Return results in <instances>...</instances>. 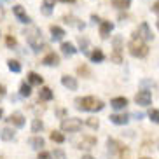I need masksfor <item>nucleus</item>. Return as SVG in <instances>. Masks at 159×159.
Segmentation results:
<instances>
[{"mask_svg": "<svg viewBox=\"0 0 159 159\" xmlns=\"http://www.w3.org/2000/svg\"><path fill=\"white\" fill-rule=\"evenodd\" d=\"M114 30V23L112 21H102L100 23V37L102 39H108V35Z\"/></svg>", "mask_w": 159, "mask_h": 159, "instance_id": "9b49d317", "label": "nucleus"}, {"mask_svg": "<svg viewBox=\"0 0 159 159\" xmlns=\"http://www.w3.org/2000/svg\"><path fill=\"white\" fill-rule=\"evenodd\" d=\"M5 42H7V46H9V47H14L16 46V39L14 37H7V40H5Z\"/></svg>", "mask_w": 159, "mask_h": 159, "instance_id": "e433bc0d", "label": "nucleus"}, {"mask_svg": "<svg viewBox=\"0 0 159 159\" xmlns=\"http://www.w3.org/2000/svg\"><path fill=\"white\" fill-rule=\"evenodd\" d=\"M110 107L116 108V110H124V108L128 107V98H124V96L112 98V100H110Z\"/></svg>", "mask_w": 159, "mask_h": 159, "instance_id": "f8f14e48", "label": "nucleus"}, {"mask_svg": "<svg viewBox=\"0 0 159 159\" xmlns=\"http://www.w3.org/2000/svg\"><path fill=\"white\" fill-rule=\"evenodd\" d=\"M19 94H21V96H23V98H28L30 94H32V84H26V82H23V84H21V88H19Z\"/></svg>", "mask_w": 159, "mask_h": 159, "instance_id": "b1692460", "label": "nucleus"}, {"mask_svg": "<svg viewBox=\"0 0 159 159\" xmlns=\"http://www.w3.org/2000/svg\"><path fill=\"white\" fill-rule=\"evenodd\" d=\"M7 66H9V70L14 72V74H19V72H21V63L16 61V60H9L7 61Z\"/></svg>", "mask_w": 159, "mask_h": 159, "instance_id": "a878e982", "label": "nucleus"}, {"mask_svg": "<svg viewBox=\"0 0 159 159\" xmlns=\"http://www.w3.org/2000/svg\"><path fill=\"white\" fill-rule=\"evenodd\" d=\"M142 159H150V157H142Z\"/></svg>", "mask_w": 159, "mask_h": 159, "instance_id": "49530a36", "label": "nucleus"}, {"mask_svg": "<svg viewBox=\"0 0 159 159\" xmlns=\"http://www.w3.org/2000/svg\"><path fill=\"white\" fill-rule=\"evenodd\" d=\"M152 11H154L156 14H157V16H159V0H157V2H156V4H154V5H152Z\"/></svg>", "mask_w": 159, "mask_h": 159, "instance_id": "58836bf2", "label": "nucleus"}, {"mask_svg": "<svg viewBox=\"0 0 159 159\" xmlns=\"http://www.w3.org/2000/svg\"><path fill=\"white\" fill-rule=\"evenodd\" d=\"M39 159H52V154H49V152H46V150H40Z\"/></svg>", "mask_w": 159, "mask_h": 159, "instance_id": "f704fd0d", "label": "nucleus"}, {"mask_svg": "<svg viewBox=\"0 0 159 159\" xmlns=\"http://www.w3.org/2000/svg\"><path fill=\"white\" fill-rule=\"evenodd\" d=\"M142 86H154L152 80H142Z\"/></svg>", "mask_w": 159, "mask_h": 159, "instance_id": "ea45409f", "label": "nucleus"}, {"mask_svg": "<svg viewBox=\"0 0 159 159\" xmlns=\"http://www.w3.org/2000/svg\"><path fill=\"white\" fill-rule=\"evenodd\" d=\"M12 12H14V16L18 18V21H21V23H25V25L32 23V18L26 14V11H25L21 5H14V7H12Z\"/></svg>", "mask_w": 159, "mask_h": 159, "instance_id": "6e6552de", "label": "nucleus"}, {"mask_svg": "<svg viewBox=\"0 0 159 159\" xmlns=\"http://www.w3.org/2000/svg\"><path fill=\"white\" fill-rule=\"evenodd\" d=\"M5 93H7V91H5V86H4V84H0V100L5 96Z\"/></svg>", "mask_w": 159, "mask_h": 159, "instance_id": "4c0bfd02", "label": "nucleus"}, {"mask_svg": "<svg viewBox=\"0 0 159 159\" xmlns=\"http://www.w3.org/2000/svg\"><path fill=\"white\" fill-rule=\"evenodd\" d=\"M61 84L65 86L66 89H70V91H77V88H79L77 79H75V77H70V75H63V77H61Z\"/></svg>", "mask_w": 159, "mask_h": 159, "instance_id": "9d476101", "label": "nucleus"}, {"mask_svg": "<svg viewBox=\"0 0 159 159\" xmlns=\"http://www.w3.org/2000/svg\"><path fill=\"white\" fill-rule=\"evenodd\" d=\"M7 122L14 124L16 128H23V126H25V117H23V114L14 112V114H11V117L7 119Z\"/></svg>", "mask_w": 159, "mask_h": 159, "instance_id": "4468645a", "label": "nucleus"}, {"mask_svg": "<svg viewBox=\"0 0 159 159\" xmlns=\"http://www.w3.org/2000/svg\"><path fill=\"white\" fill-rule=\"evenodd\" d=\"M77 74L79 75H84V77H91V72H89V68L88 66H79V68H77Z\"/></svg>", "mask_w": 159, "mask_h": 159, "instance_id": "2f4dec72", "label": "nucleus"}, {"mask_svg": "<svg viewBox=\"0 0 159 159\" xmlns=\"http://www.w3.org/2000/svg\"><path fill=\"white\" fill-rule=\"evenodd\" d=\"M0 117H2V108H0Z\"/></svg>", "mask_w": 159, "mask_h": 159, "instance_id": "a18cd8bd", "label": "nucleus"}, {"mask_svg": "<svg viewBox=\"0 0 159 159\" xmlns=\"http://www.w3.org/2000/svg\"><path fill=\"white\" fill-rule=\"evenodd\" d=\"M89 58H91V61H93V63H102V61L105 60V54H103L102 49H94V51L89 54Z\"/></svg>", "mask_w": 159, "mask_h": 159, "instance_id": "412c9836", "label": "nucleus"}, {"mask_svg": "<svg viewBox=\"0 0 159 159\" xmlns=\"http://www.w3.org/2000/svg\"><path fill=\"white\" fill-rule=\"evenodd\" d=\"M44 143H46V142H44L42 136H32V138L28 140V145L32 147V149H35V150H40L44 147Z\"/></svg>", "mask_w": 159, "mask_h": 159, "instance_id": "6ab92c4d", "label": "nucleus"}, {"mask_svg": "<svg viewBox=\"0 0 159 159\" xmlns=\"http://www.w3.org/2000/svg\"><path fill=\"white\" fill-rule=\"evenodd\" d=\"M149 117H150V121H152V122L159 124V110H157V108H150V110H149Z\"/></svg>", "mask_w": 159, "mask_h": 159, "instance_id": "c85d7f7f", "label": "nucleus"}, {"mask_svg": "<svg viewBox=\"0 0 159 159\" xmlns=\"http://www.w3.org/2000/svg\"><path fill=\"white\" fill-rule=\"evenodd\" d=\"M112 5L119 11H126L131 5V0H112Z\"/></svg>", "mask_w": 159, "mask_h": 159, "instance_id": "5701e85b", "label": "nucleus"}, {"mask_svg": "<svg viewBox=\"0 0 159 159\" xmlns=\"http://www.w3.org/2000/svg\"><path fill=\"white\" fill-rule=\"evenodd\" d=\"M94 145H96V138H93V136H84L82 140L77 143V149H93Z\"/></svg>", "mask_w": 159, "mask_h": 159, "instance_id": "2eb2a0df", "label": "nucleus"}, {"mask_svg": "<svg viewBox=\"0 0 159 159\" xmlns=\"http://www.w3.org/2000/svg\"><path fill=\"white\" fill-rule=\"evenodd\" d=\"M52 98H54V94H52L51 88H47V86L40 88V91H39V100H42V102H51Z\"/></svg>", "mask_w": 159, "mask_h": 159, "instance_id": "dca6fc26", "label": "nucleus"}, {"mask_svg": "<svg viewBox=\"0 0 159 159\" xmlns=\"http://www.w3.org/2000/svg\"><path fill=\"white\" fill-rule=\"evenodd\" d=\"M61 52L65 56H74L75 52H77V49H75V46L72 42H61Z\"/></svg>", "mask_w": 159, "mask_h": 159, "instance_id": "aec40b11", "label": "nucleus"}, {"mask_svg": "<svg viewBox=\"0 0 159 159\" xmlns=\"http://www.w3.org/2000/svg\"><path fill=\"white\" fill-rule=\"evenodd\" d=\"M108 119H110L112 124H117V126H124V124H128V121H129V117H128L126 114H112Z\"/></svg>", "mask_w": 159, "mask_h": 159, "instance_id": "ddd939ff", "label": "nucleus"}, {"mask_svg": "<svg viewBox=\"0 0 159 159\" xmlns=\"http://www.w3.org/2000/svg\"><path fill=\"white\" fill-rule=\"evenodd\" d=\"M82 129V121L77 117H66L61 121V131L65 133H77Z\"/></svg>", "mask_w": 159, "mask_h": 159, "instance_id": "20e7f679", "label": "nucleus"}, {"mask_svg": "<svg viewBox=\"0 0 159 159\" xmlns=\"http://www.w3.org/2000/svg\"><path fill=\"white\" fill-rule=\"evenodd\" d=\"M52 157H54V159H66V156H65V152H63L61 149H54Z\"/></svg>", "mask_w": 159, "mask_h": 159, "instance_id": "473e14b6", "label": "nucleus"}, {"mask_svg": "<svg viewBox=\"0 0 159 159\" xmlns=\"http://www.w3.org/2000/svg\"><path fill=\"white\" fill-rule=\"evenodd\" d=\"M86 124H88L89 128H93V129H98L100 121H98V119H94V117H91V119H88V121H86Z\"/></svg>", "mask_w": 159, "mask_h": 159, "instance_id": "7c9ffc66", "label": "nucleus"}, {"mask_svg": "<svg viewBox=\"0 0 159 159\" xmlns=\"http://www.w3.org/2000/svg\"><path fill=\"white\" fill-rule=\"evenodd\" d=\"M0 138H2V140H5V142H11L12 138H14V131L11 129V128H4V129H2V133H0Z\"/></svg>", "mask_w": 159, "mask_h": 159, "instance_id": "393cba45", "label": "nucleus"}, {"mask_svg": "<svg viewBox=\"0 0 159 159\" xmlns=\"http://www.w3.org/2000/svg\"><path fill=\"white\" fill-rule=\"evenodd\" d=\"M135 117H136V119H142V117H143V114H142V112H136Z\"/></svg>", "mask_w": 159, "mask_h": 159, "instance_id": "37998d69", "label": "nucleus"}, {"mask_svg": "<svg viewBox=\"0 0 159 159\" xmlns=\"http://www.w3.org/2000/svg\"><path fill=\"white\" fill-rule=\"evenodd\" d=\"M51 37H52V40H61V39L65 37V30L61 28V26H58V25H51Z\"/></svg>", "mask_w": 159, "mask_h": 159, "instance_id": "f3484780", "label": "nucleus"}, {"mask_svg": "<svg viewBox=\"0 0 159 159\" xmlns=\"http://www.w3.org/2000/svg\"><path fill=\"white\" fill-rule=\"evenodd\" d=\"M135 35H138L140 39H143L145 42L154 39V35H152V32H150V28H149L147 23H140V26H138V30L135 32Z\"/></svg>", "mask_w": 159, "mask_h": 159, "instance_id": "0eeeda50", "label": "nucleus"}, {"mask_svg": "<svg viewBox=\"0 0 159 159\" xmlns=\"http://www.w3.org/2000/svg\"><path fill=\"white\" fill-rule=\"evenodd\" d=\"M49 138H51L52 142H56V143H63V142H65V135L60 133V131H52L51 135H49Z\"/></svg>", "mask_w": 159, "mask_h": 159, "instance_id": "bb28decb", "label": "nucleus"}, {"mask_svg": "<svg viewBox=\"0 0 159 159\" xmlns=\"http://www.w3.org/2000/svg\"><path fill=\"white\" fill-rule=\"evenodd\" d=\"M44 128V122L40 119H33L32 121V133H39Z\"/></svg>", "mask_w": 159, "mask_h": 159, "instance_id": "cd10ccee", "label": "nucleus"}, {"mask_svg": "<svg viewBox=\"0 0 159 159\" xmlns=\"http://www.w3.org/2000/svg\"><path fill=\"white\" fill-rule=\"evenodd\" d=\"M42 65L46 66H58L60 65V56L56 52H47L46 56L42 58Z\"/></svg>", "mask_w": 159, "mask_h": 159, "instance_id": "1a4fd4ad", "label": "nucleus"}, {"mask_svg": "<svg viewBox=\"0 0 159 159\" xmlns=\"http://www.w3.org/2000/svg\"><path fill=\"white\" fill-rule=\"evenodd\" d=\"M82 159H94L93 156H89V154H86V156H82Z\"/></svg>", "mask_w": 159, "mask_h": 159, "instance_id": "c03bdc74", "label": "nucleus"}, {"mask_svg": "<svg viewBox=\"0 0 159 159\" xmlns=\"http://www.w3.org/2000/svg\"><path fill=\"white\" fill-rule=\"evenodd\" d=\"M0 133H2V131H0Z\"/></svg>", "mask_w": 159, "mask_h": 159, "instance_id": "09e8293b", "label": "nucleus"}, {"mask_svg": "<svg viewBox=\"0 0 159 159\" xmlns=\"http://www.w3.org/2000/svg\"><path fill=\"white\" fill-rule=\"evenodd\" d=\"M107 145H108V152H110L112 156H117V154L124 156V154H128L126 145H122L121 142L114 140V138H108V140H107Z\"/></svg>", "mask_w": 159, "mask_h": 159, "instance_id": "39448f33", "label": "nucleus"}, {"mask_svg": "<svg viewBox=\"0 0 159 159\" xmlns=\"http://www.w3.org/2000/svg\"><path fill=\"white\" fill-rule=\"evenodd\" d=\"M58 2H63V4H74L75 0H58Z\"/></svg>", "mask_w": 159, "mask_h": 159, "instance_id": "79ce46f5", "label": "nucleus"}, {"mask_svg": "<svg viewBox=\"0 0 159 159\" xmlns=\"http://www.w3.org/2000/svg\"><path fill=\"white\" fill-rule=\"evenodd\" d=\"M112 60L116 61L117 65H119V63H122V58H121V54H119V52H114V54H112Z\"/></svg>", "mask_w": 159, "mask_h": 159, "instance_id": "c9c22d12", "label": "nucleus"}, {"mask_svg": "<svg viewBox=\"0 0 159 159\" xmlns=\"http://www.w3.org/2000/svg\"><path fill=\"white\" fill-rule=\"evenodd\" d=\"M105 103L102 100H96L94 96H82V98H75V108L84 110V112H100L103 110Z\"/></svg>", "mask_w": 159, "mask_h": 159, "instance_id": "f257e3e1", "label": "nucleus"}, {"mask_svg": "<svg viewBox=\"0 0 159 159\" xmlns=\"http://www.w3.org/2000/svg\"><path fill=\"white\" fill-rule=\"evenodd\" d=\"M128 49H129V54L135 56V58H145L147 54H149V47H147L145 40L140 39L138 35H135V33H133V39H131Z\"/></svg>", "mask_w": 159, "mask_h": 159, "instance_id": "f03ea898", "label": "nucleus"}, {"mask_svg": "<svg viewBox=\"0 0 159 159\" xmlns=\"http://www.w3.org/2000/svg\"><path fill=\"white\" fill-rule=\"evenodd\" d=\"M157 28H159V21H157Z\"/></svg>", "mask_w": 159, "mask_h": 159, "instance_id": "de8ad7c7", "label": "nucleus"}, {"mask_svg": "<svg viewBox=\"0 0 159 159\" xmlns=\"http://www.w3.org/2000/svg\"><path fill=\"white\" fill-rule=\"evenodd\" d=\"M121 44H122L121 37H116V39H114V47H116V52H121Z\"/></svg>", "mask_w": 159, "mask_h": 159, "instance_id": "72a5a7b5", "label": "nucleus"}, {"mask_svg": "<svg viewBox=\"0 0 159 159\" xmlns=\"http://www.w3.org/2000/svg\"><path fill=\"white\" fill-rule=\"evenodd\" d=\"M135 102L138 103V105H142V107H147V105H150V102H152V94H150L149 89H142V91L136 93Z\"/></svg>", "mask_w": 159, "mask_h": 159, "instance_id": "423d86ee", "label": "nucleus"}, {"mask_svg": "<svg viewBox=\"0 0 159 159\" xmlns=\"http://www.w3.org/2000/svg\"><path fill=\"white\" fill-rule=\"evenodd\" d=\"M91 19H93V21H94V23H102V21H100V18H98V16H91Z\"/></svg>", "mask_w": 159, "mask_h": 159, "instance_id": "a19ab883", "label": "nucleus"}, {"mask_svg": "<svg viewBox=\"0 0 159 159\" xmlns=\"http://www.w3.org/2000/svg\"><path fill=\"white\" fill-rule=\"evenodd\" d=\"M54 2L56 0H44L42 5H40V11H42L44 16H51L52 11H54Z\"/></svg>", "mask_w": 159, "mask_h": 159, "instance_id": "a211bd4d", "label": "nucleus"}, {"mask_svg": "<svg viewBox=\"0 0 159 159\" xmlns=\"http://www.w3.org/2000/svg\"><path fill=\"white\" fill-rule=\"evenodd\" d=\"M26 77H28V82H30V84L40 86V84L44 82V79H42V77H40V75L37 74V72H30V74L26 75Z\"/></svg>", "mask_w": 159, "mask_h": 159, "instance_id": "4be33fe9", "label": "nucleus"}, {"mask_svg": "<svg viewBox=\"0 0 159 159\" xmlns=\"http://www.w3.org/2000/svg\"><path fill=\"white\" fill-rule=\"evenodd\" d=\"M25 35H26V40H28L30 47H32L35 52L42 51V47L44 49L47 47L46 44H44V40H42V32H40L39 28H35V26H32L30 30H26Z\"/></svg>", "mask_w": 159, "mask_h": 159, "instance_id": "7ed1b4c3", "label": "nucleus"}, {"mask_svg": "<svg viewBox=\"0 0 159 159\" xmlns=\"http://www.w3.org/2000/svg\"><path fill=\"white\" fill-rule=\"evenodd\" d=\"M79 46H80V51L82 52H88V47H89V40L84 37H79Z\"/></svg>", "mask_w": 159, "mask_h": 159, "instance_id": "c756f323", "label": "nucleus"}]
</instances>
